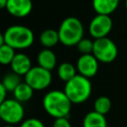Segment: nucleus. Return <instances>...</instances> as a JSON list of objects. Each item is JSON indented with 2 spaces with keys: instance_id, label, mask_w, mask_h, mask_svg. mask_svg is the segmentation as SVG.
Wrapping results in <instances>:
<instances>
[{
  "instance_id": "nucleus-1",
  "label": "nucleus",
  "mask_w": 127,
  "mask_h": 127,
  "mask_svg": "<svg viewBox=\"0 0 127 127\" xmlns=\"http://www.w3.org/2000/svg\"><path fill=\"white\" fill-rule=\"evenodd\" d=\"M43 108L53 118L67 117L71 110V101L64 90L53 89L43 97Z\"/></svg>"
},
{
  "instance_id": "nucleus-2",
  "label": "nucleus",
  "mask_w": 127,
  "mask_h": 127,
  "mask_svg": "<svg viewBox=\"0 0 127 127\" xmlns=\"http://www.w3.org/2000/svg\"><path fill=\"white\" fill-rule=\"evenodd\" d=\"M64 91L69 98L72 104H81L85 102L92 91L90 78L79 73L65 82Z\"/></svg>"
},
{
  "instance_id": "nucleus-3",
  "label": "nucleus",
  "mask_w": 127,
  "mask_h": 127,
  "mask_svg": "<svg viewBox=\"0 0 127 127\" xmlns=\"http://www.w3.org/2000/svg\"><path fill=\"white\" fill-rule=\"evenodd\" d=\"M60 43L66 47L76 46L83 38L84 28L81 21L76 17H67L64 19L58 29Z\"/></svg>"
},
{
  "instance_id": "nucleus-4",
  "label": "nucleus",
  "mask_w": 127,
  "mask_h": 127,
  "mask_svg": "<svg viewBox=\"0 0 127 127\" xmlns=\"http://www.w3.org/2000/svg\"><path fill=\"white\" fill-rule=\"evenodd\" d=\"M5 44L15 50H25L30 48L35 40L33 31L24 25H13L8 27L3 33Z\"/></svg>"
},
{
  "instance_id": "nucleus-5",
  "label": "nucleus",
  "mask_w": 127,
  "mask_h": 127,
  "mask_svg": "<svg viewBox=\"0 0 127 127\" xmlns=\"http://www.w3.org/2000/svg\"><path fill=\"white\" fill-rule=\"evenodd\" d=\"M25 110L22 102L15 98H7L0 102V117L1 119L10 125L21 123L24 119Z\"/></svg>"
},
{
  "instance_id": "nucleus-6",
  "label": "nucleus",
  "mask_w": 127,
  "mask_h": 127,
  "mask_svg": "<svg viewBox=\"0 0 127 127\" xmlns=\"http://www.w3.org/2000/svg\"><path fill=\"white\" fill-rule=\"evenodd\" d=\"M92 54L99 61V63L109 64L117 58L118 49L116 44L111 39L104 37L93 41Z\"/></svg>"
},
{
  "instance_id": "nucleus-7",
  "label": "nucleus",
  "mask_w": 127,
  "mask_h": 127,
  "mask_svg": "<svg viewBox=\"0 0 127 127\" xmlns=\"http://www.w3.org/2000/svg\"><path fill=\"white\" fill-rule=\"evenodd\" d=\"M24 79L34 90H43L50 86L52 82V73L51 70L40 65L32 66L24 76Z\"/></svg>"
},
{
  "instance_id": "nucleus-8",
  "label": "nucleus",
  "mask_w": 127,
  "mask_h": 127,
  "mask_svg": "<svg viewBox=\"0 0 127 127\" xmlns=\"http://www.w3.org/2000/svg\"><path fill=\"white\" fill-rule=\"evenodd\" d=\"M113 22L110 18V15L96 14L88 25L89 35L94 39H100L107 37L112 30Z\"/></svg>"
},
{
  "instance_id": "nucleus-9",
  "label": "nucleus",
  "mask_w": 127,
  "mask_h": 127,
  "mask_svg": "<svg viewBox=\"0 0 127 127\" xmlns=\"http://www.w3.org/2000/svg\"><path fill=\"white\" fill-rule=\"evenodd\" d=\"M77 73L91 78L96 75L99 67V61L94 57L93 54H83L80 55L76 62Z\"/></svg>"
},
{
  "instance_id": "nucleus-10",
  "label": "nucleus",
  "mask_w": 127,
  "mask_h": 127,
  "mask_svg": "<svg viewBox=\"0 0 127 127\" xmlns=\"http://www.w3.org/2000/svg\"><path fill=\"white\" fill-rule=\"evenodd\" d=\"M6 10L16 18H24L32 12L33 2L32 0H8Z\"/></svg>"
},
{
  "instance_id": "nucleus-11",
  "label": "nucleus",
  "mask_w": 127,
  "mask_h": 127,
  "mask_svg": "<svg viewBox=\"0 0 127 127\" xmlns=\"http://www.w3.org/2000/svg\"><path fill=\"white\" fill-rule=\"evenodd\" d=\"M12 71L19 75H26V73L32 67V62L30 58L24 53H16L13 61L10 64Z\"/></svg>"
},
{
  "instance_id": "nucleus-12",
  "label": "nucleus",
  "mask_w": 127,
  "mask_h": 127,
  "mask_svg": "<svg viewBox=\"0 0 127 127\" xmlns=\"http://www.w3.org/2000/svg\"><path fill=\"white\" fill-rule=\"evenodd\" d=\"M37 62L40 66L52 71L57 65V56L51 49L45 48L39 52Z\"/></svg>"
},
{
  "instance_id": "nucleus-13",
  "label": "nucleus",
  "mask_w": 127,
  "mask_h": 127,
  "mask_svg": "<svg viewBox=\"0 0 127 127\" xmlns=\"http://www.w3.org/2000/svg\"><path fill=\"white\" fill-rule=\"evenodd\" d=\"M120 0H92V8L96 14L111 15L119 6Z\"/></svg>"
},
{
  "instance_id": "nucleus-14",
  "label": "nucleus",
  "mask_w": 127,
  "mask_h": 127,
  "mask_svg": "<svg viewBox=\"0 0 127 127\" xmlns=\"http://www.w3.org/2000/svg\"><path fill=\"white\" fill-rule=\"evenodd\" d=\"M82 127H107V120L105 115L92 110L84 115Z\"/></svg>"
},
{
  "instance_id": "nucleus-15",
  "label": "nucleus",
  "mask_w": 127,
  "mask_h": 127,
  "mask_svg": "<svg viewBox=\"0 0 127 127\" xmlns=\"http://www.w3.org/2000/svg\"><path fill=\"white\" fill-rule=\"evenodd\" d=\"M40 42L44 48H53L60 42L58 30L49 28L44 30L40 35Z\"/></svg>"
},
{
  "instance_id": "nucleus-16",
  "label": "nucleus",
  "mask_w": 127,
  "mask_h": 127,
  "mask_svg": "<svg viewBox=\"0 0 127 127\" xmlns=\"http://www.w3.org/2000/svg\"><path fill=\"white\" fill-rule=\"evenodd\" d=\"M12 93H13L15 99H17L18 101L24 103V102L29 101V100L33 97L34 89H33L26 81H24V82H21V83L14 89V91H13Z\"/></svg>"
},
{
  "instance_id": "nucleus-17",
  "label": "nucleus",
  "mask_w": 127,
  "mask_h": 127,
  "mask_svg": "<svg viewBox=\"0 0 127 127\" xmlns=\"http://www.w3.org/2000/svg\"><path fill=\"white\" fill-rule=\"evenodd\" d=\"M57 73H58V76L61 80L66 82L77 74V69H76L75 65H73L70 63L65 62V63L61 64L58 66Z\"/></svg>"
},
{
  "instance_id": "nucleus-18",
  "label": "nucleus",
  "mask_w": 127,
  "mask_h": 127,
  "mask_svg": "<svg viewBox=\"0 0 127 127\" xmlns=\"http://www.w3.org/2000/svg\"><path fill=\"white\" fill-rule=\"evenodd\" d=\"M21 75L17 74L16 72L14 71H11L7 74H5V76L3 77V80H2V84L7 88L8 91L10 92H13L14 89L21 83Z\"/></svg>"
},
{
  "instance_id": "nucleus-19",
  "label": "nucleus",
  "mask_w": 127,
  "mask_h": 127,
  "mask_svg": "<svg viewBox=\"0 0 127 127\" xmlns=\"http://www.w3.org/2000/svg\"><path fill=\"white\" fill-rule=\"evenodd\" d=\"M111 100L109 97L107 96H99L95 99L94 103H93V110H95L96 112L100 113V114H107L110 109H111Z\"/></svg>"
},
{
  "instance_id": "nucleus-20",
  "label": "nucleus",
  "mask_w": 127,
  "mask_h": 127,
  "mask_svg": "<svg viewBox=\"0 0 127 127\" xmlns=\"http://www.w3.org/2000/svg\"><path fill=\"white\" fill-rule=\"evenodd\" d=\"M16 55L15 49L11 46L4 44L0 46V63L2 64H10Z\"/></svg>"
},
{
  "instance_id": "nucleus-21",
  "label": "nucleus",
  "mask_w": 127,
  "mask_h": 127,
  "mask_svg": "<svg viewBox=\"0 0 127 127\" xmlns=\"http://www.w3.org/2000/svg\"><path fill=\"white\" fill-rule=\"evenodd\" d=\"M76 48L78 50V52L83 55V54H92L93 51V41L89 40V39H84L82 38L78 44L76 45Z\"/></svg>"
},
{
  "instance_id": "nucleus-22",
  "label": "nucleus",
  "mask_w": 127,
  "mask_h": 127,
  "mask_svg": "<svg viewBox=\"0 0 127 127\" xmlns=\"http://www.w3.org/2000/svg\"><path fill=\"white\" fill-rule=\"evenodd\" d=\"M19 127H45V124L42 120L32 117V118H27L23 120L20 123Z\"/></svg>"
},
{
  "instance_id": "nucleus-23",
  "label": "nucleus",
  "mask_w": 127,
  "mask_h": 127,
  "mask_svg": "<svg viewBox=\"0 0 127 127\" xmlns=\"http://www.w3.org/2000/svg\"><path fill=\"white\" fill-rule=\"evenodd\" d=\"M52 127H72L67 117H60L55 118Z\"/></svg>"
},
{
  "instance_id": "nucleus-24",
  "label": "nucleus",
  "mask_w": 127,
  "mask_h": 127,
  "mask_svg": "<svg viewBox=\"0 0 127 127\" xmlns=\"http://www.w3.org/2000/svg\"><path fill=\"white\" fill-rule=\"evenodd\" d=\"M9 91L7 90V88L2 83H0V102L7 99V93Z\"/></svg>"
},
{
  "instance_id": "nucleus-25",
  "label": "nucleus",
  "mask_w": 127,
  "mask_h": 127,
  "mask_svg": "<svg viewBox=\"0 0 127 127\" xmlns=\"http://www.w3.org/2000/svg\"><path fill=\"white\" fill-rule=\"evenodd\" d=\"M7 2H8V0H0V8L1 9H6Z\"/></svg>"
},
{
  "instance_id": "nucleus-26",
  "label": "nucleus",
  "mask_w": 127,
  "mask_h": 127,
  "mask_svg": "<svg viewBox=\"0 0 127 127\" xmlns=\"http://www.w3.org/2000/svg\"><path fill=\"white\" fill-rule=\"evenodd\" d=\"M4 44H5L4 35H3V34H1V35H0V46H2V45H4Z\"/></svg>"
},
{
  "instance_id": "nucleus-27",
  "label": "nucleus",
  "mask_w": 127,
  "mask_h": 127,
  "mask_svg": "<svg viewBox=\"0 0 127 127\" xmlns=\"http://www.w3.org/2000/svg\"><path fill=\"white\" fill-rule=\"evenodd\" d=\"M3 127H15L14 125H10V124H6V125H4Z\"/></svg>"
},
{
  "instance_id": "nucleus-28",
  "label": "nucleus",
  "mask_w": 127,
  "mask_h": 127,
  "mask_svg": "<svg viewBox=\"0 0 127 127\" xmlns=\"http://www.w3.org/2000/svg\"><path fill=\"white\" fill-rule=\"evenodd\" d=\"M125 8H126V10H127V0H125Z\"/></svg>"
},
{
  "instance_id": "nucleus-29",
  "label": "nucleus",
  "mask_w": 127,
  "mask_h": 127,
  "mask_svg": "<svg viewBox=\"0 0 127 127\" xmlns=\"http://www.w3.org/2000/svg\"><path fill=\"white\" fill-rule=\"evenodd\" d=\"M125 127H127V125H126V126H125Z\"/></svg>"
}]
</instances>
